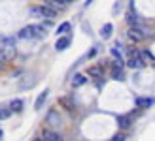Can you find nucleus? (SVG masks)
<instances>
[{"label":"nucleus","instance_id":"9d476101","mask_svg":"<svg viewBox=\"0 0 155 141\" xmlns=\"http://www.w3.org/2000/svg\"><path fill=\"white\" fill-rule=\"evenodd\" d=\"M10 111L12 113H21L23 111V100H19V98L12 100L10 102Z\"/></svg>","mask_w":155,"mask_h":141},{"label":"nucleus","instance_id":"a211bd4d","mask_svg":"<svg viewBox=\"0 0 155 141\" xmlns=\"http://www.w3.org/2000/svg\"><path fill=\"white\" fill-rule=\"evenodd\" d=\"M10 107H4V105H0V121H6L8 117H10Z\"/></svg>","mask_w":155,"mask_h":141},{"label":"nucleus","instance_id":"20e7f679","mask_svg":"<svg viewBox=\"0 0 155 141\" xmlns=\"http://www.w3.org/2000/svg\"><path fill=\"white\" fill-rule=\"evenodd\" d=\"M146 36H148V28H144V27H140V25L129 27V30H127V38H129L130 42H134V43H140Z\"/></svg>","mask_w":155,"mask_h":141},{"label":"nucleus","instance_id":"393cba45","mask_svg":"<svg viewBox=\"0 0 155 141\" xmlns=\"http://www.w3.org/2000/svg\"><path fill=\"white\" fill-rule=\"evenodd\" d=\"M2 136H4V132H2V128H0V139H2Z\"/></svg>","mask_w":155,"mask_h":141},{"label":"nucleus","instance_id":"412c9836","mask_svg":"<svg viewBox=\"0 0 155 141\" xmlns=\"http://www.w3.org/2000/svg\"><path fill=\"white\" fill-rule=\"evenodd\" d=\"M6 68H8V60H4V58H0V72H4Z\"/></svg>","mask_w":155,"mask_h":141},{"label":"nucleus","instance_id":"1a4fd4ad","mask_svg":"<svg viewBox=\"0 0 155 141\" xmlns=\"http://www.w3.org/2000/svg\"><path fill=\"white\" fill-rule=\"evenodd\" d=\"M40 137H42L44 141H57V139H61V136L57 134L55 130H44Z\"/></svg>","mask_w":155,"mask_h":141},{"label":"nucleus","instance_id":"7ed1b4c3","mask_svg":"<svg viewBox=\"0 0 155 141\" xmlns=\"http://www.w3.org/2000/svg\"><path fill=\"white\" fill-rule=\"evenodd\" d=\"M127 66L129 68H133V70H140L146 66V62L142 58V53H138L136 49H133V47H129L127 49Z\"/></svg>","mask_w":155,"mask_h":141},{"label":"nucleus","instance_id":"f257e3e1","mask_svg":"<svg viewBox=\"0 0 155 141\" xmlns=\"http://www.w3.org/2000/svg\"><path fill=\"white\" fill-rule=\"evenodd\" d=\"M44 36H45V30H44V27H40V25H28V27H25V28H21L19 34H17L19 40H30V38L38 40V38H44Z\"/></svg>","mask_w":155,"mask_h":141},{"label":"nucleus","instance_id":"f03ea898","mask_svg":"<svg viewBox=\"0 0 155 141\" xmlns=\"http://www.w3.org/2000/svg\"><path fill=\"white\" fill-rule=\"evenodd\" d=\"M30 15H32V17H36V19H55V17H57V11L53 10V8L42 4V6L30 8Z\"/></svg>","mask_w":155,"mask_h":141},{"label":"nucleus","instance_id":"f3484780","mask_svg":"<svg viewBox=\"0 0 155 141\" xmlns=\"http://www.w3.org/2000/svg\"><path fill=\"white\" fill-rule=\"evenodd\" d=\"M70 28H72V27H70V23L64 21L63 25H59V28H57V32H55V34H64V32H68Z\"/></svg>","mask_w":155,"mask_h":141},{"label":"nucleus","instance_id":"6e6552de","mask_svg":"<svg viewBox=\"0 0 155 141\" xmlns=\"http://www.w3.org/2000/svg\"><path fill=\"white\" fill-rule=\"evenodd\" d=\"M70 42H72V38H70V36H63V38H59L57 43H55V49H57V51H64L66 47L70 45Z\"/></svg>","mask_w":155,"mask_h":141},{"label":"nucleus","instance_id":"4be33fe9","mask_svg":"<svg viewBox=\"0 0 155 141\" xmlns=\"http://www.w3.org/2000/svg\"><path fill=\"white\" fill-rule=\"evenodd\" d=\"M114 139H115V141H123V139H125V134H115Z\"/></svg>","mask_w":155,"mask_h":141},{"label":"nucleus","instance_id":"f8f14e48","mask_svg":"<svg viewBox=\"0 0 155 141\" xmlns=\"http://www.w3.org/2000/svg\"><path fill=\"white\" fill-rule=\"evenodd\" d=\"M112 32H114V25H112V23H106V25L100 28V36H102L104 40H108V38L112 36Z\"/></svg>","mask_w":155,"mask_h":141},{"label":"nucleus","instance_id":"4468645a","mask_svg":"<svg viewBox=\"0 0 155 141\" xmlns=\"http://www.w3.org/2000/svg\"><path fill=\"white\" fill-rule=\"evenodd\" d=\"M127 23H129V27H136L138 25V17H136V13L133 11V8H130L129 13H127Z\"/></svg>","mask_w":155,"mask_h":141},{"label":"nucleus","instance_id":"dca6fc26","mask_svg":"<svg viewBox=\"0 0 155 141\" xmlns=\"http://www.w3.org/2000/svg\"><path fill=\"white\" fill-rule=\"evenodd\" d=\"M112 77H114V79H117V81H123V72H121V66H115V64H114Z\"/></svg>","mask_w":155,"mask_h":141},{"label":"nucleus","instance_id":"aec40b11","mask_svg":"<svg viewBox=\"0 0 155 141\" xmlns=\"http://www.w3.org/2000/svg\"><path fill=\"white\" fill-rule=\"evenodd\" d=\"M142 57H148L150 60H155V57H153V53H151V51H148V49H144V51H142Z\"/></svg>","mask_w":155,"mask_h":141},{"label":"nucleus","instance_id":"0eeeda50","mask_svg":"<svg viewBox=\"0 0 155 141\" xmlns=\"http://www.w3.org/2000/svg\"><path fill=\"white\" fill-rule=\"evenodd\" d=\"M87 75L93 77V79H102V77H104V72H102V68H100V66H91V68L87 70Z\"/></svg>","mask_w":155,"mask_h":141},{"label":"nucleus","instance_id":"5701e85b","mask_svg":"<svg viewBox=\"0 0 155 141\" xmlns=\"http://www.w3.org/2000/svg\"><path fill=\"white\" fill-rule=\"evenodd\" d=\"M49 121H55V122H59V117L55 115V113H49V117H48Z\"/></svg>","mask_w":155,"mask_h":141},{"label":"nucleus","instance_id":"b1692460","mask_svg":"<svg viewBox=\"0 0 155 141\" xmlns=\"http://www.w3.org/2000/svg\"><path fill=\"white\" fill-rule=\"evenodd\" d=\"M64 2H66V4H72V2H76V0H64Z\"/></svg>","mask_w":155,"mask_h":141},{"label":"nucleus","instance_id":"6ab92c4d","mask_svg":"<svg viewBox=\"0 0 155 141\" xmlns=\"http://www.w3.org/2000/svg\"><path fill=\"white\" fill-rule=\"evenodd\" d=\"M117 122H119V128H127L129 126V119H127V117H117Z\"/></svg>","mask_w":155,"mask_h":141},{"label":"nucleus","instance_id":"2eb2a0df","mask_svg":"<svg viewBox=\"0 0 155 141\" xmlns=\"http://www.w3.org/2000/svg\"><path fill=\"white\" fill-rule=\"evenodd\" d=\"M136 105L138 107H150V105H153V100L151 98H138L136 100Z\"/></svg>","mask_w":155,"mask_h":141},{"label":"nucleus","instance_id":"39448f33","mask_svg":"<svg viewBox=\"0 0 155 141\" xmlns=\"http://www.w3.org/2000/svg\"><path fill=\"white\" fill-rule=\"evenodd\" d=\"M15 55H17V51H15L13 45H4L2 49H0V58H4V60H8V62H10Z\"/></svg>","mask_w":155,"mask_h":141},{"label":"nucleus","instance_id":"ddd939ff","mask_svg":"<svg viewBox=\"0 0 155 141\" xmlns=\"http://www.w3.org/2000/svg\"><path fill=\"white\" fill-rule=\"evenodd\" d=\"M48 94H49V90L45 89V90H44V92L40 94V96L36 98V102H34V109H40V107L44 105V102H45V98H48Z\"/></svg>","mask_w":155,"mask_h":141},{"label":"nucleus","instance_id":"423d86ee","mask_svg":"<svg viewBox=\"0 0 155 141\" xmlns=\"http://www.w3.org/2000/svg\"><path fill=\"white\" fill-rule=\"evenodd\" d=\"M44 4H45V6H49V8H53V10H55L57 13H59V11H63L64 8H66V2H64V0H44Z\"/></svg>","mask_w":155,"mask_h":141},{"label":"nucleus","instance_id":"9b49d317","mask_svg":"<svg viewBox=\"0 0 155 141\" xmlns=\"http://www.w3.org/2000/svg\"><path fill=\"white\" fill-rule=\"evenodd\" d=\"M85 83H87V77H85L83 74H76L74 79H72V87L78 89V87H81V85H85Z\"/></svg>","mask_w":155,"mask_h":141}]
</instances>
